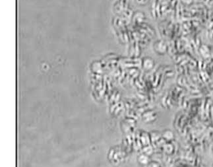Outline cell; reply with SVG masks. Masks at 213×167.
Returning a JSON list of instances; mask_svg holds the SVG:
<instances>
[{
    "instance_id": "6da1fadb",
    "label": "cell",
    "mask_w": 213,
    "mask_h": 167,
    "mask_svg": "<svg viewBox=\"0 0 213 167\" xmlns=\"http://www.w3.org/2000/svg\"><path fill=\"white\" fill-rule=\"evenodd\" d=\"M162 136L164 139L167 140V141H171V140L174 138V133L170 130H164L162 133Z\"/></svg>"
}]
</instances>
